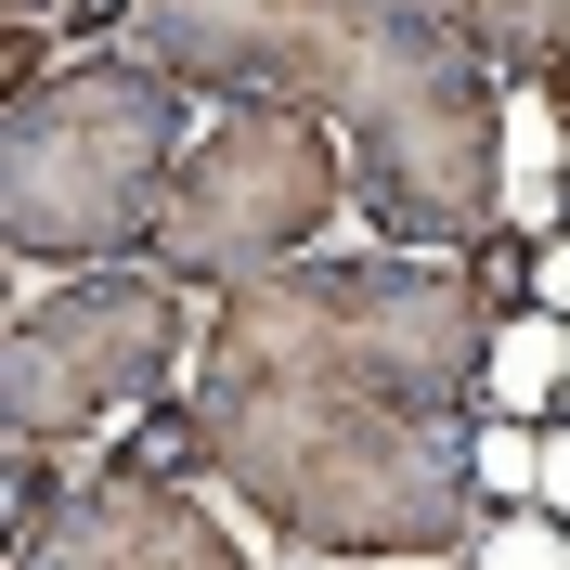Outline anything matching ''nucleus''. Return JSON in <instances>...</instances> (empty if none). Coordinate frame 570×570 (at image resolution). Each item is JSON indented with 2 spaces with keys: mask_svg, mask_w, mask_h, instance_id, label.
Returning <instances> with one entry per match:
<instances>
[{
  "mask_svg": "<svg viewBox=\"0 0 570 570\" xmlns=\"http://www.w3.org/2000/svg\"><path fill=\"white\" fill-rule=\"evenodd\" d=\"M130 39L208 105L324 117L390 247H466L505 220V66L441 0H130Z\"/></svg>",
  "mask_w": 570,
  "mask_h": 570,
  "instance_id": "f257e3e1",
  "label": "nucleus"
},
{
  "mask_svg": "<svg viewBox=\"0 0 570 570\" xmlns=\"http://www.w3.org/2000/svg\"><path fill=\"white\" fill-rule=\"evenodd\" d=\"M195 402L220 493L298 558H466L493 532V480L454 415H415L273 351H195Z\"/></svg>",
  "mask_w": 570,
  "mask_h": 570,
  "instance_id": "f03ea898",
  "label": "nucleus"
},
{
  "mask_svg": "<svg viewBox=\"0 0 570 570\" xmlns=\"http://www.w3.org/2000/svg\"><path fill=\"white\" fill-rule=\"evenodd\" d=\"M195 78H169L156 52H78L39 91L0 105V247L13 259H142L156 208H169V169L195 142Z\"/></svg>",
  "mask_w": 570,
  "mask_h": 570,
  "instance_id": "7ed1b4c3",
  "label": "nucleus"
},
{
  "mask_svg": "<svg viewBox=\"0 0 570 570\" xmlns=\"http://www.w3.org/2000/svg\"><path fill=\"white\" fill-rule=\"evenodd\" d=\"M493 337L505 324L480 312L466 259L441 247H390V259H273V273L220 285V324L208 351H273V363H312V376H351V390H390L415 415H480L493 402Z\"/></svg>",
  "mask_w": 570,
  "mask_h": 570,
  "instance_id": "20e7f679",
  "label": "nucleus"
},
{
  "mask_svg": "<svg viewBox=\"0 0 570 570\" xmlns=\"http://www.w3.org/2000/svg\"><path fill=\"white\" fill-rule=\"evenodd\" d=\"M195 363L169 259H78L0 324V441H91Z\"/></svg>",
  "mask_w": 570,
  "mask_h": 570,
  "instance_id": "39448f33",
  "label": "nucleus"
},
{
  "mask_svg": "<svg viewBox=\"0 0 570 570\" xmlns=\"http://www.w3.org/2000/svg\"><path fill=\"white\" fill-rule=\"evenodd\" d=\"M351 208V142L298 105H208V130L181 142L169 208L142 234V259H169L181 285H247L273 259L324 247V220Z\"/></svg>",
  "mask_w": 570,
  "mask_h": 570,
  "instance_id": "423d86ee",
  "label": "nucleus"
},
{
  "mask_svg": "<svg viewBox=\"0 0 570 570\" xmlns=\"http://www.w3.org/2000/svg\"><path fill=\"white\" fill-rule=\"evenodd\" d=\"M39 570H247V544L220 532V505H195V480L156 466H78V493L52 505V532L27 544Z\"/></svg>",
  "mask_w": 570,
  "mask_h": 570,
  "instance_id": "0eeeda50",
  "label": "nucleus"
},
{
  "mask_svg": "<svg viewBox=\"0 0 570 570\" xmlns=\"http://www.w3.org/2000/svg\"><path fill=\"white\" fill-rule=\"evenodd\" d=\"M117 466H156V480H208V402H195V376H181V390H142L130 415H117Z\"/></svg>",
  "mask_w": 570,
  "mask_h": 570,
  "instance_id": "6e6552de",
  "label": "nucleus"
},
{
  "mask_svg": "<svg viewBox=\"0 0 570 570\" xmlns=\"http://www.w3.org/2000/svg\"><path fill=\"white\" fill-rule=\"evenodd\" d=\"M441 13H454L505 78H544V66L570 52V0H441Z\"/></svg>",
  "mask_w": 570,
  "mask_h": 570,
  "instance_id": "1a4fd4ad",
  "label": "nucleus"
},
{
  "mask_svg": "<svg viewBox=\"0 0 570 570\" xmlns=\"http://www.w3.org/2000/svg\"><path fill=\"white\" fill-rule=\"evenodd\" d=\"M66 493H78L66 441H0V544H13V558L52 532V505H66Z\"/></svg>",
  "mask_w": 570,
  "mask_h": 570,
  "instance_id": "9d476101",
  "label": "nucleus"
},
{
  "mask_svg": "<svg viewBox=\"0 0 570 570\" xmlns=\"http://www.w3.org/2000/svg\"><path fill=\"white\" fill-rule=\"evenodd\" d=\"M532 273H544V247L519 234V220H480V234H466V285H480V312H493V324L532 312Z\"/></svg>",
  "mask_w": 570,
  "mask_h": 570,
  "instance_id": "9b49d317",
  "label": "nucleus"
},
{
  "mask_svg": "<svg viewBox=\"0 0 570 570\" xmlns=\"http://www.w3.org/2000/svg\"><path fill=\"white\" fill-rule=\"evenodd\" d=\"M532 91H544V105H558V117H570V52H558V66H544V78H532Z\"/></svg>",
  "mask_w": 570,
  "mask_h": 570,
  "instance_id": "f8f14e48",
  "label": "nucleus"
},
{
  "mask_svg": "<svg viewBox=\"0 0 570 570\" xmlns=\"http://www.w3.org/2000/svg\"><path fill=\"white\" fill-rule=\"evenodd\" d=\"M0 13H78V0H0Z\"/></svg>",
  "mask_w": 570,
  "mask_h": 570,
  "instance_id": "ddd939ff",
  "label": "nucleus"
},
{
  "mask_svg": "<svg viewBox=\"0 0 570 570\" xmlns=\"http://www.w3.org/2000/svg\"><path fill=\"white\" fill-rule=\"evenodd\" d=\"M558 234H570V156H558Z\"/></svg>",
  "mask_w": 570,
  "mask_h": 570,
  "instance_id": "4468645a",
  "label": "nucleus"
}]
</instances>
